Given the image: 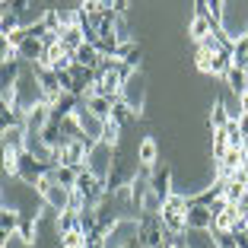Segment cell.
Instances as JSON below:
<instances>
[{"label": "cell", "mask_w": 248, "mask_h": 248, "mask_svg": "<svg viewBox=\"0 0 248 248\" xmlns=\"http://www.w3.org/2000/svg\"><path fill=\"white\" fill-rule=\"evenodd\" d=\"M159 217H162V223H166L169 235H185V229H188V197L172 194L166 204H162Z\"/></svg>", "instance_id": "obj_1"}, {"label": "cell", "mask_w": 248, "mask_h": 248, "mask_svg": "<svg viewBox=\"0 0 248 248\" xmlns=\"http://www.w3.org/2000/svg\"><path fill=\"white\" fill-rule=\"evenodd\" d=\"M137 239L143 242V248H162L169 239V229L162 223L159 213H143L137 219Z\"/></svg>", "instance_id": "obj_2"}, {"label": "cell", "mask_w": 248, "mask_h": 248, "mask_svg": "<svg viewBox=\"0 0 248 248\" xmlns=\"http://www.w3.org/2000/svg\"><path fill=\"white\" fill-rule=\"evenodd\" d=\"M38 194H42V201L48 207H51V210H58V217L61 213H67V207H70V197H73V191H67V188H61L58 182H54L51 175H45L42 182H38Z\"/></svg>", "instance_id": "obj_3"}, {"label": "cell", "mask_w": 248, "mask_h": 248, "mask_svg": "<svg viewBox=\"0 0 248 248\" xmlns=\"http://www.w3.org/2000/svg\"><path fill=\"white\" fill-rule=\"evenodd\" d=\"M150 194L159 197L162 204L175 194V191H172V169L169 166H156L153 172H150Z\"/></svg>", "instance_id": "obj_4"}, {"label": "cell", "mask_w": 248, "mask_h": 248, "mask_svg": "<svg viewBox=\"0 0 248 248\" xmlns=\"http://www.w3.org/2000/svg\"><path fill=\"white\" fill-rule=\"evenodd\" d=\"M19 217L22 213H13L10 207L0 210V248H7V239L13 232H19Z\"/></svg>", "instance_id": "obj_5"}, {"label": "cell", "mask_w": 248, "mask_h": 248, "mask_svg": "<svg viewBox=\"0 0 248 248\" xmlns=\"http://www.w3.org/2000/svg\"><path fill=\"white\" fill-rule=\"evenodd\" d=\"M137 162L143 169H156V162H159V146H156L153 137L140 140V146H137Z\"/></svg>", "instance_id": "obj_6"}, {"label": "cell", "mask_w": 248, "mask_h": 248, "mask_svg": "<svg viewBox=\"0 0 248 248\" xmlns=\"http://www.w3.org/2000/svg\"><path fill=\"white\" fill-rule=\"evenodd\" d=\"M188 229H213L210 207H188Z\"/></svg>", "instance_id": "obj_7"}, {"label": "cell", "mask_w": 248, "mask_h": 248, "mask_svg": "<svg viewBox=\"0 0 248 248\" xmlns=\"http://www.w3.org/2000/svg\"><path fill=\"white\" fill-rule=\"evenodd\" d=\"M134 118H137V111H134V105L127 102L124 95H121V99H115V102H111V121H118V124H121V127H124V124H131Z\"/></svg>", "instance_id": "obj_8"}, {"label": "cell", "mask_w": 248, "mask_h": 248, "mask_svg": "<svg viewBox=\"0 0 248 248\" xmlns=\"http://www.w3.org/2000/svg\"><path fill=\"white\" fill-rule=\"evenodd\" d=\"M73 58H77V64L80 67H89V70H99V64H102V54H99V48H95V45H83L80 51L73 54Z\"/></svg>", "instance_id": "obj_9"}, {"label": "cell", "mask_w": 248, "mask_h": 248, "mask_svg": "<svg viewBox=\"0 0 248 248\" xmlns=\"http://www.w3.org/2000/svg\"><path fill=\"white\" fill-rule=\"evenodd\" d=\"M83 105H86V111H93L99 121L111 118V99H102V95H86V99H83Z\"/></svg>", "instance_id": "obj_10"}, {"label": "cell", "mask_w": 248, "mask_h": 248, "mask_svg": "<svg viewBox=\"0 0 248 248\" xmlns=\"http://www.w3.org/2000/svg\"><path fill=\"white\" fill-rule=\"evenodd\" d=\"M118 140H121V124L111 121V118H105L102 127H99V143H105V146H111V150H115Z\"/></svg>", "instance_id": "obj_11"}, {"label": "cell", "mask_w": 248, "mask_h": 248, "mask_svg": "<svg viewBox=\"0 0 248 248\" xmlns=\"http://www.w3.org/2000/svg\"><path fill=\"white\" fill-rule=\"evenodd\" d=\"M22 26H19V13H16L10 3H3V16H0V35L7 38V35H13V32H19Z\"/></svg>", "instance_id": "obj_12"}, {"label": "cell", "mask_w": 248, "mask_h": 248, "mask_svg": "<svg viewBox=\"0 0 248 248\" xmlns=\"http://www.w3.org/2000/svg\"><path fill=\"white\" fill-rule=\"evenodd\" d=\"M35 226H38V213H22L19 217V239L26 245H35Z\"/></svg>", "instance_id": "obj_13"}, {"label": "cell", "mask_w": 248, "mask_h": 248, "mask_svg": "<svg viewBox=\"0 0 248 248\" xmlns=\"http://www.w3.org/2000/svg\"><path fill=\"white\" fill-rule=\"evenodd\" d=\"M229 121H232V111L226 108L223 99H217V102H213V111H210V127H213V131H223Z\"/></svg>", "instance_id": "obj_14"}, {"label": "cell", "mask_w": 248, "mask_h": 248, "mask_svg": "<svg viewBox=\"0 0 248 248\" xmlns=\"http://www.w3.org/2000/svg\"><path fill=\"white\" fill-rule=\"evenodd\" d=\"M210 32H213V26L207 22V16H197L194 13V19H191V26H188V35L201 45V42H207V38H210Z\"/></svg>", "instance_id": "obj_15"}, {"label": "cell", "mask_w": 248, "mask_h": 248, "mask_svg": "<svg viewBox=\"0 0 248 248\" xmlns=\"http://www.w3.org/2000/svg\"><path fill=\"white\" fill-rule=\"evenodd\" d=\"M51 178L61 185V188L73 191V188H77V178H80V172H77V169H67V166H54V169H51Z\"/></svg>", "instance_id": "obj_16"}, {"label": "cell", "mask_w": 248, "mask_h": 248, "mask_svg": "<svg viewBox=\"0 0 248 248\" xmlns=\"http://www.w3.org/2000/svg\"><path fill=\"white\" fill-rule=\"evenodd\" d=\"M226 83H229V89H232L235 95H242V93H248V73H242L239 67L232 64V70L226 73Z\"/></svg>", "instance_id": "obj_17"}, {"label": "cell", "mask_w": 248, "mask_h": 248, "mask_svg": "<svg viewBox=\"0 0 248 248\" xmlns=\"http://www.w3.org/2000/svg\"><path fill=\"white\" fill-rule=\"evenodd\" d=\"M80 229V213H61L58 217V235H70V232H77Z\"/></svg>", "instance_id": "obj_18"}, {"label": "cell", "mask_w": 248, "mask_h": 248, "mask_svg": "<svg viewBox=\"0 0 248 248\" xmlns=\"http://www.w3.org/2000/svg\"><path fill=\"white\" fill-rule=\"evenodd\" d=\"M229 153V137L226 131H213V159L223 162V156Z\"/></svg>", "instance_id": "obj_19"}, {"label": "cell", "mask_w": 248, "mask_h": 248, "mask_svg": "<svg viewBox=\"0 0 248 248\" xmlns=\"http://www.w3.org/2000/svg\"><path fill=\"white\" fill-rule=\"evenodd\" d=\"M239 115H248V93L239 95Z\"/></svg>", "instance_id": "obj_20"}, {"label": "cell", "mask_w": 248, "mask_h": 248, "mask_svg": "<svg viewBox=\"0 0 248 248\" xmlns=\"http://www.w3.org/2000/svg\"><path fill=\"white\" fill-rule=\"evenodd\" d=\"M235 207H239V210H242V213H245V217H248V191H245V194L239 197V204H235Z\"/></svg>", "instance_id": "obj_21"}, {"label": "cell", "mask_w": 248, "mask_h": 248, "mask_svg": "<svg viewBox=\"0 0 248 248\" xmlns=\"http://www.w3.org/2000/svg\"><path fill=\"white\" fill-rule=\"evenodd\" d=\"M239 127H242V134L248 137V115H239Z\"/></svg>", "instance_id": "obj_22"}]
</instances>
